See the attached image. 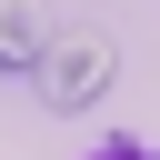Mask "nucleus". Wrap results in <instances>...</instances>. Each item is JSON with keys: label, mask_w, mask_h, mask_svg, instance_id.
Wrapping results in <instances>:
<instances>
[{"label": "nucleus", "mask_w": 160, "mask_h": 160, "mask_svg": "<svg viewBox=\"0 0 160 160\" xmlns=\"http://www.w3.org/2000/svg\"><path fill=\"white\" fill-rule=\"evenodd\" d=\"M40 50H50L40 0H0V70H40Z\"/></svg>", "instance_id": "nucleus-2"}, {"label": "nucleus", "mask_w": 160, "mask_h": 160, "mask_svg": "<svg viewBox=\"0 0 160 160\" xmlns=\"http://www.w3.org/2000/svg\"><path fill=\"white\" fill-rule=\"evenodd\" d=\"M110 70H120V50H110V30H50V50H40V110H90L100 90H110Z\"/></svg>", "instance_id": "nucleus-1"}, {"label": "nucleus", "mask_w": 160, "mask_h": 160, "mask_svg": "<svg viewBox=\"0 0 160 160\" xmlns=\"http://www.w3.org/2000/svg\"><path fill=\"white\" fill-rule=\"evenodd\" d=\"M90 160H150V150H140V140H100Z\"/></svg>", "instance_id": "nucleus-3"}]
</instances>
